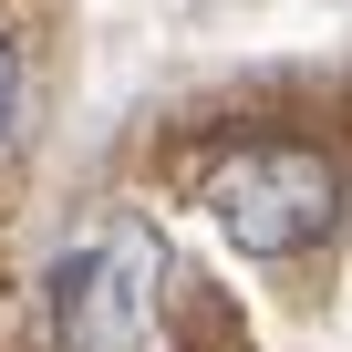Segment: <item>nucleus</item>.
Masks as SVG:
<instances>
[{
  "instance_id": "f257e3e1",
  "label": "nucleus",
  "mask_w": 352,
  "mask_h": 352,
  "mask_svg": "<svg viewBox=\"0 0 352 352\" xmlns=\"http://www.w3.org/2000/svg\"><path fill=\"white\" fill-rule=\"evenodd\" d=\"M208 208L249 259H300L342 218V176L321 155H300V145H249V155L208 166Z\"/></svg>"
},
{
  "instance_id": "7ed1b4c3",
  "label": "nucleus",
  "mask_w": 352,
  "mask_h": 352,
  "mask_svg": "<svg viewBox=\"0 0 352 352\" xmlns=\"http://www.w3.org/2000/svg\"><path fill=\"white\" fill-rule=\"evenodd\" d=\"M11 114H21V52L0 42V135H11Z\"/></svg>"
},
{
  "instance_id": "f03ea898",
  "label": "nucleus",
  "mask_w": 352,
  "mask_h": 352,
  "mask_svg": "<svg viewBox=\"0 0 352 352\" xmlns=\"http://www.w3.org/2000/svg\"><path fill=\"white\" fill-rule=\"evenodd\" d=\"M155 228H94L83 249H63L52 270V321H63V352H145L155 331Z\"/></svg>"
}]
</instances>
